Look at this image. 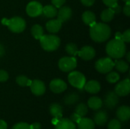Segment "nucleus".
Here are the masks:
<instances>
[{
  "label": "nucleus",
  "instance_id": "nucleus-27",
  "mask_svg": "<svg viewBox=\"0 0 130 129\" xmlns=\"http://www.w3.org/2000/svg\"><path fill=\"white\" fill-rule=\"evenodd\" d=\"M114 67L117 71L122 73H125L129 70V64L123 60H116L114 62Z\"/></svg>",
  "mask_w": 130,
  "mask_h": 129
},
{
  "label": "nucleus",
  "instance_id": "nucleus-36",
  "mask_svg": "<svg viewBox=\"0 0 130 129\" xmlns=\"http://www.w3.org/2000/svg\"><path fill=\"white\" fill-rule=\"evenodd\" d=\"M8 79V74L4 70H0V82H5Z\"/></svg>",
  "mask_w": 130,
  "mask_h": 129
},
{
  "label": "nucleus",
  "instance_id": "nucleus-43",
  "mask_svg": "<svg viewBox=\"0 0 130 129\" xmlns=\"http://www.w3.org/2000/svg\"><path fill=\"white\" fill-rule=\"evenodd\" d=\"M30 129H41V125L39 122H34L32 125H30Z\"/></svg>",
  "mask_w": 130,
  "mask_h": 129
},
{
  "label": "nucleus",
  "instance_id": "nucleus-13",
  "mask_svg": "<svg viewBox=\"0 0 130 129\" xmlns=\"http://www.w3.org/2000/svg\"><path fill=\"white\" fill-rule=\"evenodd\" d=\"M95 49L90 46H85L82 48L81 50L78 52V55L84 60L88 61L92 59L95 56Z\"/></svg>",
  "mask_w": 130,
  "mask_h": 129
},
{
  "label": "nucleus",
  "instance_id": "nucleus-8",
  "mask_svg": "<svg viewBox=\"0 0 130 129\" xmlns=\"http://www.w3.org/2000/svg\"><path fill=\"white\" fill-rule=\"evenodd\" d=\"M26 11L30 17H37L43 12V6L40 3L33 1L28 3L26 8Z\"/></svg>",
  "mask_w": 130,
  "mask_h": 129
},
{
  "label": "nucleus",
  "instance_id": "nucleus-12",
  "mask_svg": "<svg viewBox=\"0 0 130 129\" xmlns=\"http://www.w3.org/2000/svg\"><path fill=\"white\" fill-rule=\"evenodd\" d=\"M51 91L55 94H60L67 89V84L61 79H53L50 84Z\"/></svg>",
  "mask_w": 130,
  "mask_h": 129
},
{
  "label": "nucleus",
  "instance_id": "nucleus-11",
  "mask_svg": "<svg viewBox=\"0 0 130 129\" xmlns=\"http://www.w3.org/2000/svg\"><path fill=\"white\" fill-rule=\"evenodd\" d=\"M30 90L35 96H41L46 91V86L44 83L40 80H34L31 81L30 84Z\"/></svg>",
  "mask_w": 130,
  "mask_h": 129
},
{
  "label": "nucleus",
  "instance_id": "nucleus-32",
  "mask_svg": "<svg viewBox=\"0 0 130 129\" xmlns=\"http://www.w3.org/2000/svg\"><path fill=\"white\" fill-rule=\"evenodd\" d=\"M116 38L119 39L124 43H129L130 42V30H126L123 33H116Z\"/></svg>",
  "mask_w": 130,
  "mask_h": 129
},
{
  "label": "nucleus",
  "instance_id": "nucleus-2",
  "mask_svg": "<svg viewBox=\"0 0 130 129\" xmlns=\"http://www.w3.org/2000/svg\"><path fill=\"white\" fill-rule=\"evenodd\" d=\"M126 46L123 41L119 39H113L110 40L106 46V52L107 55L113 59H120L126 54Z\"/></svg>",
  "mask_w": 130,
  "mask_h": 129
},
{
  "label": "nucleus",
  "instance_id": "nucleus-46",
  "mask_svg": "<svg viewBox=\"0 0 130 129\" xmlns=\"http://www.w3.org/2000/svg\"><path fill=\"white\" fill-rule=\"evenodd\" d=\"M59 119H56V118H54L53 119H52V124L53 125H56L57 123H58V122H59Z\"/></svg>",
  "mask_w": 130,
  "mask_h": 129
},
{
  "label": "nucleus",
  "instance_id": "nucleus-7",
  "mask_svg": "<svg viewBox=\"0 0 130 129\" xmlns=\"http://www.w3.org/2000/svg\"><path fill=\"white\" fill-rule=\"evenodd\" d=\"M77 66V60L75 57H63L59 61V68L64 72H69Z\"/></svg>",
  "mask_w": 130,
  "mask_h": 129
},
{
  "label": "nucleus",
  "instance_id": "nucleus-1",
  "mask_svg": "<svg viewBox=\"0 0 130 129\" xmlns=\"http://www.w3.org/2000/svg\"><path fill=\"white\" fill-rule=\"evenodd\" d=\"M111 34L110 27L104 23H94L91 25L90 36L98 43H103L109 39Z\"/></svg>",
  "mask_w": 130,
  "mask_h": 129
},
{
  "label": "nucleus",
  "instance_id": "nucleus-20",
  "mask_svg": "<svg viewBox=\"0 0 130 129\" xmlns=\"http://www.w3.org/2000/svg\"><path fill=\"white\" fill-rule=\"evenodd\" d=\"M77 124L78 129H94L95 128L94 121L88 118H82Z\"/></svg>",
  "mask_w": 130,
  "mask_h": 129
},
{
  "label": "nucleus",
  "instance_id": "nucleus-29",
  "mask_svg": "<svg viewBox=\"0 0 130 129\" xmlns=\"http://www.w3.org/2000/svg\"><path fill=\"white\" fill-rule=\"evenodd\" d=\"M66 51L67 52V53L69 55L75 57V56H76L78 55V46L75 43H68L66 46Z\"/></svg>",
  "mask_w": 130,
  "mask_h": 129
},
{
  "label": "nucleus",
  "instance_id": "nucleus-3",
  "mask_svg": "<svg viewBox=\"0 0 130 129\" xmlns=\"http://www.w3.org/2000/svg\"><path fill=\"white\" fill-rule=\"evenodd\" d=\"M2 23L6 25L13 33H21L26 27L25 21L20 17H14L10 19L4 18L2 21Z\"/></svg>",
  "mask_w": 130,
  "mask_h": 129
},
{
  "label": "nucleus",
  "instance_id": "nucleus-23",
  "mask_svg": "<svg viewBox=\"0 0 130 129\" xmlns=\"http://www.w3.org/2000/svg\"><path fill=\"white\" fill-rule=\"evenodd\" d=\"M45 17L49 18H53L57 15V8L53 5H48L43 7V12Z\"/></svg>",
  "mask_w": 130,
  "mask_h": 129
},
{
  "label": "nucleus",
  "instance_id": "nucleus-6",
  "mask_svg": "<svg viewBox=\"0 0 130 129\" xmlns=\"http://www.w3.org/2000/svg\"><path fill=\"white\" fill-rule=\"evenodd\" d=\"M114 67V62L110 58H102L95 63L96 70L102 74H107L112 71Z\"/></svg>",
  "mask_w": 130,
  "mask_h": 129
},
{
  "label": "nucleus",
  "instance_id": "nucleus-4",
  "mask_svg": "<svg viewBox=\"0 0 130 129\" xmlns=\"http://www.w3.org/2000/svg\"><path fill=\"white\" fill-rule=\"evenodd\" d=\"M40 42L42 48L48 52L55 51L60 45V39L55 35H43Z\"/></svg>",
  "mask_w": 130,
  "mask_h": 129
},
{
  "label": "nucleus",
  "instance_id": "nucleus-21",
  "mask_svg": "<svg viewBox=\"0 0 130 129\" xmlns=\"http://www.w3.org/2000/svg\"><path fill=\"white\" fill-rule=\"evenodd\" d=\"M88 107L93 110H98L103 106V101L101 98L98 97H92L88 101Z\"/></svg>",
  "mask_w": 130,
  "mask_h": 129
},
{
  "label": "nucleus",
  "instance_id": "nucleus-24",
  "mask_svg": "<svg viewBox=\"0 0 130 129\" xmlns=\"http://www.w3.org/2000/svg\"><path fill=\"white\" fill-rule=\"evenodd\" d=\"M82 20L85 24L88 25H91L94 23H95L96 21V16L95 14L91 11H86L83 13L82 14Z\"/></svg>",
  "mask_w": 130,
  "mask_h": 129
},
{
  "label": "nucleus",
  "instance_id": "nucleus-35",
  "mask_svg": "<svg viewBox=\"0 0 130 129\" xmlns=\"http://www.w3.org/2000/svg\"><path fill=\"white\" fill-rule=\"evenodd\" d=\"M11 129H30V125L25 122H19L15 124Z\"/></svg>",
  "mask_w": 130,
  "mask_h": 129
},
{
  "label": "nucleus",
  "instance_id": "nucleus-15",
  "mask_svg": "<svg viewBox=\"0 0 130 129\" xmlns=\"http://www.w3.org/2000/svg\"><path fill=\"white\" fill-rule=\"evenodd\" d=\"M117 116L119 120L126 122L130 118V108L127 106H122L117 111Z\"/></svg>",
  "mask_w": 130,
  "mask_h": 129
},
{
  "label": "nucleus",
  "instance_id": "nucleus-34",
  "mask_svg": "<svg viewBox=\"0 0 130 129\" xmlns=\"http://www.w3.org/2000/svg\"><path fill=\"white\" fill-rule=\"evenodd\" d=\"M108 129H120L121 128V123L118 119H112L108 123Z\"/></svg>",
  "mask_w": 130,
  "mask_h": 129
},
{
  "label": "nucleus",
  "instance_id": "nucleus-9",
  "mask_svg": "<svg viewBox=\"0 0 130 129\" xmlns=\"http://www.w3.org/2000/svg\"><path fill=\"white\" fill-rule=\"evenodd\" d=\"M104 103L107 108L114 109L119 103V96L113 91H109L104 97Z\"/></svg>",
  "mask_w": 130,
  "mask_h": 129
},
{
  "label": "nucleus",
  "instance_id": "nucleus-45",
  "mask_svg": "<svg viewBox=\"0 0 130 129\" xmlns=\"http://www.w3.org/2000/svg\"><path fill=\"white\" fill-rule=\"evenodd\" d=\"M4 55H5V48L4 46L2 43H0V58L2 57Z\"/></svg>",
  "mask_w": 130,
  "mask_h": 129
},
{
  "label": "nucleus",
  "instance_id": "nucleus-41",
  "mask_svg": "<svg viewBox=\"0 0 130 129\" xmlns=\"http://www.w3.org/2000/svg\"><path fill=\"white\" fill-rule=\"evenodd\" d=\"M117 1L118 0H103V2L107 5L108 6L109 8L112 7L113 5H114L116 3H117Z\"/></svg>",
  "mask_w": 130,
  "mask_h": 129
},
{
  "label": "nucleus",
  "instance_id": "nucleus-31",
  "mask_svg": "<svg viewBox=\"0 0 130 129\" xmlns=\"http://www.w3.org/2000/svg\"><path fill=\"white\" fill-rule=\"evenodd\" d=\"M16 82L18 85L21 87H27L30 86L31 81L24 75H19L16 78Z\"/></svg>",
  "mask_w": 130,
  "mask_h": 129
},
{
  "label": "nucleus",
  "instance_id": "nucleus-47",
  "mask_svg": "<svg viewBox=\"0 0 130 129\" xmlns=\"http://www.w3.org/2000/svg\"><path fill=\"white\" fill-rule=\"evenodd\" d=\"M130 52H127V54H126V59H127V61L128 62H130Z\"/></svg>",
  "mask_w": 130,
  "mask_h": 129
},
{
  "label": "nucleus",
  "instance_id": "nucleus-48",
  "mask_svg": "<svg viewBox=\"0 0 130 129\" xmlns=\"http://www.w3.org/2000/svg\"><path fill=\"white\" fill-rule=\"evenodd\" d=\"M123 1H124L125 2H129L130 0H123Z\"/></svg>",
  "mask_w": 130,
  "mask_h": 129
},
{
  "label": "nucleus",
  "instance_id": "nucleus-28",
  "mask_svg": "<svg viewBox=\"0 0 130 129\" xmlns=\"http://www.w3.org/2000/svg\"><path fill=\"white\" fill-rule=\"evenodd\" d=\"M31 33L37 40H40L43 35V29L39 24H35L31 28Z\"/></svg>",
  "mask_w": 130,
  "mask_h": 129
},
{
  "label": "nucleus",
  "instance_id": "nucleus-10",
  "mask_svg": "<svg viewBox=\"0 0 130 129\" xmlns=\"http://www.w3.org/2000/svg\"><path fill=\"white\" fill-rule=\"evenodd\" d=\"M130 92L129 79H125L124 81L118 83L115 87V93L120 97L127 96Z\"/></svg>",
  "mask_w": 130,
  "mask_h": 129
},
{
  "label": "nucleus",
  "instance_id": "nucleus-18",
  "mask_svg": "<svg viewBox=\"0 0 130 129\" xmlns=\"http://www.w3.org/2000/svg\"><path fill=\"white\" fill-rule=\"evenodd\" d=\"M62 27V22H60L58 19L50 20L46 24V28L50 33H57L59 31Z\"/></svg>",
  "mask_w": 130,
  "mask_h": 129
},
{
  "label": "nucleus",
  "instance_id": "nucleus-14",
  "mask_svg": "<svg viewBox=\"0 0 130 129\" xmlns=\"http://www.w3.org/2000/svg\"><path fill=\"white\" fill-rule=\"evenodd\" d=\"M57 14H58V20L60 22L63 23V22H66L71 18L72 14V11L69 7L63 6V7H60V9L57 12Z\"/></svg>",
  "mask_w": 130,
  "mask_h": 129
},
{
  "label": "nucleus",
  "instance_id": "nucleus-38",
  "mask_svg": "<svg viewBox=\"0 0 130 129\" xmlns=\"http://www.w3.org/2000/svg\"><path fill=\"white\" fill-rule=\"evenodd\" d=\"M81 119H82V117L75 113H73V114L70 116V119H70L72 122H74V123H78Z\"/></svg>",
  "mask_w": 130,
  "mask_h": 129
},
{
  "label": "nucleus",
  "instance_id": "nucleus-17",
  "mask_svg": "<svg viewBox=\"0 0 130 129\" xmlns=\"http://www.w3.org/2000/svg\"><path fill=\"white\" fill-rule=\"evenodd\" d=\"M84 88L90 94H98L101 90V84L98 81L92 80L85 83Z\"/></svg>",
  "mask_w": 130,
  "mask_h": 129
},
{
  "label": "nucleus",
  "instance_id": "nucleus-22",
  "mask_svg": "<svg viewBox=\"0 0 130 129\" xmlns=\"http://www.w3.org/2000/svg\"><path fill=\"white\" fill-rule=\"evenodd\" d=\"M50 113L54 118L60 119L62 116V108L58 103H53L50 106Z\"/></svg>",
  "mask_w": 130,
  "mask_h": 129
},
{
  "label": "nucleus",
  "instance_id": "nucleus-5",
  "mask_svg": "<svg viewBox=\"0 0 130 129\" xmlns=\"http://www.w3.org/2000/svg\"><path fill=\"white\" fill-rule=\"evenodd\" d=\"M68 80L69 84L79 90H82L84 88V86L86 83V79L85 75L79 72V71H72L69 76H68Z\"/></svg>",
  "mask_w": 130,
  "mask_h": 129
},
{
  "label": "nucleus",
  "instance_id": "nucleus-19",
  "mask_svg": "<svg viewBox=\"0 0 130 129\" xmlns=\"http://www.w3.org/2000/svg\"><path fill=\"white\" fill-rule=\"evenodd\" d=\"M55 129H76V127L69 119H61L55 125Z\"/></svg>",
  "mask_w": 130,
  "mask_h": 129
},
{
  "label": "nucleus",
  "instance_id": "nucleus-33",
  "mask_svg": "<svg viewBox=\"0 0 130 129\" xmlns=\"http://www.w3.org/2000/svg\"><path fill=\"white\" fill-rule=\"evenodd\" d=\"M120 80V75L115 71H110L107 75V81L109 83H116Z\"/></svg>",
  "mask_w": 130,
  "mask_h": 129
},
{
  "label": "nucleus",
  "instance_id": "nucleus-25",
  "mask_svg": "<svg viewBox=\"0 0 130 129\" xmlns=\"http://www.w3.org/2000/svg\"><path fill=\"white\" fill-rule=\"evenodd\" d=\"M79 100V96L77 93H70L69 94H67L65 97H64V103L66 105L70 106V105H73L75 103H76Z\"/></svg>",
  "mask_w": 130,
  "mask_h": 129
},
{
  "label": "nucleus",
  "instance_id": "nucleus-42",
  "mask_svg": "<svg viewBox=\"0 0 130 129\" xmlns=\"http://www.w3.org/2000/svg\"><path fill=\"white\" fill-rule=\"evenodd\" d=\"M94 2L95 0H81V2L85 6H91Z\"/></svg>",
  "mask_w": 130,
  "mask_h": 129
},
{
  "label": "nucleus",
  "instance_id": "nucleus-37",
  "mask_svg": "<svg viewBox=\"0 0 130 129\" xmlns=\"http://www.w3.org/2000/svg\"><path fill=\"white\" fill-rule=\"evenodd\" d=\"M53 5H54L56 8H60L63 5V4L66 2V0H51Z\"/></svg>",
  "mask_w": 130,
  "mask_h": 129
},
{
  "label": "nucleus",
  "instance_id": "nucleus-30",
  "mask_svg": "<svg viewBox=\"0 0 130 129\" xmlns=\"http://www.w3.org/2000/svg\"><path fill=\"white\" fill-rule=\"evenodd\" d=\"M75 113L82 118V117H84L88 113V106L85 103H79L75 107Z\"/></svg>",
  "mask_w": 130,
  "mask_h": 129
},
{
  "label": "nucleus",
  "instance_id": "nucleus-44",
  "mask_svg": "<svg viewBox=\"0 0 130 129\" xmlns=\"http://www.w3.org/2000/svg\"><path fill=\"white\" fill-rule=\"evenodd\" d=\"M0 129H7V123L2 119H0Z\"/></svg>",
  "mask_w": 130,
  "mask_h": 129
},
{
  "label": "nucleus",
  "instance_id": "nucleus-16",
  "mask_svg": "<svg viewBox=\"0 0 130 129\" xmlns=\"http://www.w3.org/2000/svg\"><path fill=\"white\" fill-rule=\"evenodd\" d=\"M108 120V116L107 112L104 110H101L95 113L94 116V124L99 126H104Z\"/></svg>",
  "mask_w": 130,
  "mask_h": 129
},
{
  "label": "nucleus",
  "instance_id": "nucleus-40",
  "mask_svg": "<svg viewBox=\"0 0 130 129\" xmlns=\"http://www.w3.org/2000/svg\"><path fill=\"white\" fill-rule=\"evenodd\" d=\"M110 8L113 10L115 14H120L121 12V11H122V8H121V6L120 5H118V3H116L114 5H113Z\"/></svg>",
  "mask_w": 130,
  "mask_h": 129
},
{
  "label": "nucleus",
  "instance_id": "nucleus-39",
  "mask_svg": "<svg viewBox=\"0 0 130 129\" xmlns=\"http://www.w3.org/2000/svg\"><path fill=\"white\" fill-rule=\"evenodd\" d=\"M123 12L126 16H130V1L126 2V5L123 8Z\"/></svg>",
  "mask_w": 130,
  "mask_h": 129
},
{
  "label": "nucleus",
  "instance_id": "nucleus-26",
  "mask_svg": "<svg viewBox=\"0 0 130 129\" xmlns=\"http://www.w3.org/2000/svg\"><path fill=\"white\" fill-rule=\"evenodd\" d=\"M114 15H115V12L113 11V10L111 8H109L102 11L101 17L104 22H109L113 19Z\"/></svg>",
  "mask_w": 130,
  "mask_h": 129
}]
</instances>
